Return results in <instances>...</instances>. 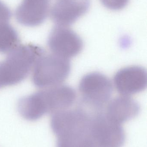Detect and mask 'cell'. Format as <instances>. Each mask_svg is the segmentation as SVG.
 Here are the masks:
<instances>
[{
	"label": "cell",
	"mask_w": 147,
	"mask_h": 147,
	"mask_svg": "<svg viewBox=\"0 0 147 147\" xmlns=\"http://www.w3.org/2000/svg\"><path fill=\"white\" fill-rule=\"evenodd\" d=\"M51 127L57 147H98L93 133L92 115L83 107L51 114Z\"/></svg>",
	"instance_id": "1"
},
{
	"label": "cell",
	"mask_w": 147,
	"mask_h": 147,
	"mask_svg": "<svg viewBox=\"0 0 147 147\" xmlns=\"http://www.w3.org/2000/svg\"><path fill=\"white\" fill-rule=\"evenodd\" d=\"M45 53L36 45H19L0 62V88L20 83L28 76L37 60Z\"/></svg>",
	"instance_id": "2"
},
{
	"label": "cell",
	"mask_w": 147,
	"mask_h": 147,
	"mask_svg": "<svg viewBox=\"0 0 147 147\" xmlns=\"http://www.w3.org/2000/svg\"><path fill=\"white\" fill-rule=\"evenodd\" d=\"M69 59L52 54L41 56L33 68L32 81L36 87L46 89L61 84L70 72Z\"/></svg>",
	"instance_id": "3"
},
{
	"label": "cell",
	"mask_w": 147,
	"mask_h": 147,
	"mask_svg": "<svg viewBox=\"0 0 147 147\" xmlns=\"http://www.w3.org/2000/svg\"><path fill=\"white\" fill-rule=\"evenodd\" d=\"M79 90L82 102L96 109H103L113 93L110 80L104 74L94 72L85 75L80 80Z\"/></svg>",
	"instance_id": "4"
},
{
	"label": "cell",
	"mask_w": 147,
	"mask_h": 147,
	"mask_svg": "<svg viewBox=\"0 0 147 147\" xmlns=\"http://www.w3.org/2000/svg\"><path fill=\"white\" fill-rule=\"evenodd\" d=\"M47 45L52 53L69 59L78 55L83 47L79 35L67 27L56 26L48 36Z\"/></svg>",
	"instance_id": "5"
},
{
	"label": "cell",
	"mask_w": 147,
	"mask_h": 147,
	"mask_svg": "<svg viewBox=\"0 0 147 147\" xmlns=\"http://www.w3.org/2000/svg\"><path fill=\"white\" fill-rule=\"evenodd\" d=\"M92 128L98 147H122L126 139L122 125L110 121L104 111L93 114Z\"/></svg>",
	"instance_id": "6"
},
{
	"label": "cell",
	"mask_w": 147,
	"mask_h": 147,
	"mask_svg": "<svg viewBox=\"0 0 147 147\" xmlns=\"http://www.w3.org/2000/svg\"><path fill=\"white\" fill-rule=\"evenodd\" d=\"M90 0H54L49 14L56 26L67 27L87 13Z\"/></svg>",
	"instance_id": "7"
},
{
	"label": "cell",
	"mask_w": 147,
	"mask_h": 147,
	"mask_svg": "<svg viewBox=\"0 0 147 147\" xmlns=\"http://www.w3.org/2000/svg\"><path fill=\"white\" fill-rule=\"evenodd\" d=\"M114 80V84L119 93L122 96H129L144 90L146 88V71L139 66L125 67L116 73Z\"/></svg>",
	"instance_id": "8"
},
{
	"label": "cell",
	"mask_w": 147,
	"mask_h": 147,
	"mask_svg": "<svg viewBox=\"0 0 147 147\" xmlns=\"http://www.w3.org/2000/svg\"><path fill=\"white\" fill-rule=\"evenodd\" d=\"M50 8V0H22L16 9V19L22 26H37L45 20Z\"/></svg>",
	"instance_id": "9"
},
{
	"label": "cell",
	"mask_w": 147,
	"mask_h": 147,
	"mask_svg": "<svg viewBox=\"0 0 147 147\" xmlns=\"http://www.w3.org/2000/svg\"><path fill=\"white\" fill-rule=\"evenodd\" d=\"M140 109L137 101L129 96H122L110 101L104 112L110 121L122 125L137 116Z\"/></svg>",
	"instance_id": "10"
},
{
	"label": "cell",
	"mask_w": 147,
	"mask_h": 147,
	"mask_svg": "<svg viewBox=\"0 0 147 147\" xmlns=\"http://www.w3.org/2000/svg\"><path fill=\"white\" fill-rule=\"evenodd\" d=\"M45 89L51 114L69 109L77 99L76 91L69 86L61 84Z\"/></svg>",
	"instance_id": "11"
},
{
	"label": "cell",
	"mask_w": 147,
	"mask_h": 147,
	"mask_svg": "<svg viewBox=\"0 0 147 147\" xmlns=\"http://www.w3.org/2000/svg\"><path fill=\"white\" fill-rule=\"evenodd\" d=\"M20 43L18 33L9 22L0 24V53H9Z\"/></svg>",
	"instance_id": "12"
},
{
	"label": "cell",
	"mask_w": 147,
	"mask_h": 147,
	"mask_svg": "<svg viewBox=\"0 0 147 147\" xmlns=\"http://www.w3.org/2000/svg\"><path fill=\"white\" fill-rule=\"evenodd\" d=\"M129 0H100L104 7L112 10L123 9L127 5Z\"/></svg>",
	"instance_id": "13"
},
{
	"label": "cell",
	"mask_w": 147,
	"mask_h": 147,
	"mask_svg": "<svg viewBox=\"0 0 147 147\" xmlns=\"http://www.w3.org/2000/svg\"><path fill=\"white\" fill-rule=\"evenodd\" d=\"M11 15V11L8 7L0 0V24L9 22Z\"/></svg>",
	"instance_id": "14"
}]
</instances>
